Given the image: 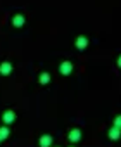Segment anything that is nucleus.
<instances>
[{"label": "nucleus", "instance_id": "1a4fd4ad", "mask_svg": "<svg viewBox=\"0 0 121 147\" xmlns=\"http://www.w3.org/2000/svg\"><path fill=\"white\" fill-rule=\"evenodd\" d=\"M12 23H14V26H16V28H21V26L24 24V18H23V16H16Z\"/></svg>", "mask_w": 121, "mask_h": 147}, {"label": "nucleus", "instance_id": "7ed1b4c3", "mask_svg": "<svg viewBox=\"0 0 121 147\" xmlns=\"http://www.w3.org/2000/svg\"><path fill=\"white\" fill-rule=\"evenodd\" d=\"M107 133H109V138H111V140H118V138L121 137V128H118V126H112V128H111Z\"/></svg>", "mask_w": 121, "mask_h": 147}, {"label": "nucleus", "instance_id": "f257e3e1", "mask_svg": "<svg viewBox=\"0 0 121 147\" xmlns=\"http://www.w3.org/2000/svg\"><path fill=\"white\" fill-rule=\"evenodd\" d=\"M59 71H61V75H69V73L73 71V64H71L69 61H66V62H61V66H59Z\"/></svg>", "mask_w": 121, "mask_h": 147}, {"label": "nucleus", "instance_id": "0eeeda50", "mask_svg": "<svg viewBox=\"0 0 121 147\" xmlns=\"http://www.w3.org/2000/svg\"><path fill=\"white\" fill-rule=\"evenodd\" d=\"M9 133H11V131H9L7 126H2V128H0V142H4V140L9 137Z\"/></svg>", "mask_w": 121, "mask_h": 147}, {"label": "nucleus", "instance_id": "6e6552de", "mask_svg": "<svg viewBox=\"0 0 121 147\" xmlns=\"http://www.w3.org/2000/svg\"><path fill=\"white\" fill-rule=\"evenodd\" d=\"M50 144H52V137H50V135H43V137L40 138V145L45 147V145H50Z\"/></svg>", "mask_w": 121, "mask_h": 147}, {"label": "nucleus", "instance_id": "20e7f679", "mask_svg": "<svg viewBox=\"0 0 121 147\" xmlns=\"http://www.w3.org/2000/svg\"><path fill=\"white\" fill-rule=\"evenodd\" d=\"M68 138H69V142H78V140L81 138V131H80L78 128H75V130H71V131H69Z\"/></svg>", "mask_w": 121, "mask_h": 147}, {"label": "nucleus", "instance_id": "f8f14e48", "mask_svg": "<svg viewBox=\"0 0 121 147\" xmlns=\"http://www.w3.org/2000/svg\"><path fill=\"white\" fill-rule=\"evenodd\" d=\"M118 66H119V67H121V55H119V57H118Z\"/></svg>", "mask_w": 121, "mask_h": 147}, {"label": "nucleus", "instance_id": "39448f33", "mask_svg": "<svg viewBox=\"0 0 121 147\" xmlns=\"http://www.w3.org/2000/svg\"><path fill=\"white\" fill-rule=\"evenodd\" d=\"M75 45H76V49L83 50V49H87V45H88V40H87L85 36H78V38H76V42H75Z\"/></svg>", "mask_w": 121, "mask_h": 147}, {"label": "nucleus", "instance_id": "9b49d317", "mask_svg": "<svg viewBox=\"0 0 121 147\" xmlns=\"http://www.w3.org/2000/svg\"><path fill=\"white\" fill-rule=\"evenodd\" d=\"M114 126H118V128H121V116H118V118L114 119Z\"/></svg>", "mask_w": 121, "mask_h": 147}, {"label": "nucleus", "instance_id": "9d476101", "mask_svg": "<svg viewBox=\"0 0 121 147\" xmlns=\"http://www.w3.org/2000/svg\"><path fill=\"white\" fill-rule=\"evenodd\" d=\"M48 82H50V75H48V73H42V75H40V83L47 85Z\"/></svg>", "mask_w": 121, "mask_h": 147}, {"label": "nucleus", "instance_id": "423d86ee", "mask_svg": "<svg viewBox=\"0 0 121 147\" xmlns=\"http://www.w3.org/2000/svg\"><path fill=\"white\" fill-rule=\"evenodd\" d=\"M11 71H12L11 62H2V66H0V73H2V75H11Z\"/></svg>", "mask_w": 121, "mask_h": 147}, {"label": "nucleus", "instance_id": "f03ea898", "mask_svg": "<svg viewBox=\"0 0 121 147\" xmlns=\"http://www.w3.org/2000/svg\"><path fill=\"white\" fill-rule=\"evenodd\" d=\"M14 121H16L14 111H5V113H4V123H5V125H12Z\"/></svg>", "mask_w": 121, "mask_h": 147}]
</instances>
